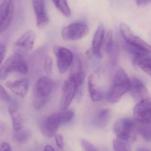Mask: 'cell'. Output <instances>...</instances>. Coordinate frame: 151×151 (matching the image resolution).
<instances>
[{
	"label": "cell",
	"instance_id": "obj_34",
	"mask_svg": "<svg viewBox=\"0 0 151 151\" xmlns=\"http://www.w3.org/2000/svg\"><path fill=\"white\" fill-rule=\"evenodd\" d=\"M135 1L138 6L142 5V4L145 3V0H135Z\"/></svg>",
	"mask_w": 151,
	"mask_h": 151
},
{
	"label": "cell",
	"instance_id": "obj_17",
	"mask_svg": "<svg viewBox=\"0 0 151 151\" xmlns=\"http://www.w3.org/2000/svg\"><path fill=\"white\" fill-rule=\"evenodd\" d=\"M8 112L12 121L14 131H18L23 128V119L21 114L15 107L9 106Z\"/></svg>",
	"mask_w": 151,
	"mask_h": 151
},
{
	"label": "cell",
	"instance_id": "obj_16",
	"mask_svg": "<svg viewBox=\"0 0 151 151\" xmlns=\"http://www.w3.org/2000/svg\"><path fill=\"white\" fill-rule=\"evenodd\" d=\"M6 85L11 91L17 96L24 98L27 94L29 81L27 79H21L12 81H8Z\"/></svg>",
	"mask_w": 151,
	"mask_h": 151
},
{
	"label": "cell",
	"instance_id": "obj_37",
	"mask_svg": "<svg viewBox=\"0 0 151 151\" xmlns=\"http://www.w3.org/2000/svg\"><path fill=\"white\" fill-rule=\"evenodd\" d=\"M151 0H145V2H151Z\"/></svg>",
	"mask_w": 151,
	"mask_h": 151
},
{
	"label": "cell",
	"instance_id": "obj_6",
	"mask_svg": "<svg viewBox=\"0 0 151 151\" xmlns=\"http://www.w3.org/2000/svg\"><path fill=\"white\" fill-rule=\"evenodd\" d=\"M120 31L125 40V43L135 47L146 53H151V46L136 35L127 24L125 23L121 24Z\"/></svg>",
	"mask_w": 151,
	"mask_h": 151
},
{
	"label": "cell",
	"instance_id": "obj_26",
	"mask_svg": "<svg viewBox=\"0 0 151 151\" xmlns=\"http://www.w3.org/2000/svg\"><path fill=\"white\" fill-rule=\"evenodd\" d=\"M44 68L45 71L48 75H50L52 73L53 68V61L52 58L48 56L46 58L44 63Z\"/></svg>",
	"mask_w": 151,
	"mask_h": 151
},
{
	"label": "cell",
	"instance_id": "obj_19",
	"mask_svg": "<svg viewBox=\"0 0 151 151\" xmlns=\"http://www.w3.org/2000/svg\"><path fill=\"white\" fill-rule=\"evenodd\" d=\"M136 130L144 139L148 142L151 141V123H139L135 121Z\"/></svg>",
	"mask_w": 151,
	"mask_h": 151
},
{
	"label": "cell",
	"instance_id": "obj_11",
	"mask_svg": "<svg viewBox=\"0 0 151 151\" xmlns=\"http://www.w3.org/2000/svg\"><path fill=\"white\" fill-rule=\"evenodd\" d=\"M55 54L57 58L58 68L62 74L65 73L72 64L73 55L70 50L63 47L55 48Z\"/></svg>",
	"mask_w": 151,
	"mask_h": 151
},
{
	"label": "cell",
	"instance_id": "obj_14",
	"mask_svg": "<svg viewBox=\"0 0 151 151\" xmlns=\"http://www.w3.org/2000/svg\"><path fill=\"white\" fill-rule=\"evenodd\" d=\"M32 3L36 16V25L38 28L42 29L49 21L45 8V0H32Z\"/></svg>",
	"mask_w": 151,
	"mask_h": 151
},
{
	"label": "cell",
	"instance_id": "obj_20",
	"mask_svg": "<svg viewBox=\"0 0 151 151\" xmlns=\"http://www.w3.org/2000/svg\"><path fill=\"white\" fill-rule=\"evenodd\" d=\"M14 138L17 142L24 144L29 141L32 136V133L27 129H22L18 131H14Z\"/></svg>",
	"mask_w": 151,
	"mask_h": 151
},
{
	"label": "cell",
	"instance_id": "obj_15",
	"mask_svg": "<svg viewBox=\"0 0 151 151\" xmlns=\"http://www.w3.org/2000/svg\"><path fill=\"white\" fill-rule=\"evenodd\" d=\"M104 27L103 25L100 24L98 27L94 34L91 47L93 54L99 58L102 57L101 48L104 42Z\"/></svg>",
	"mask_w": 151,
	"mask_h": 151
},
{
	"label": "cell",
	"instance_id": "obj_24",
	"mask_svg": "<svg viewBox=\"0 0 151 151\" xmlns=\"http://www.w3.org/2000/svg\"><path fill=\"white\" fill-rule=\"evenodd\" d=\"M127 142L119 139H114L113 142L114 151H130V147Z\"/></svg>",
	"mask_w": 151,
	"mask_h": 151
},
{
	"label": "cell",
	"instance_id": "obj_13",
	"mask_svg": "<svg viewBox=\"0 0 151 151\" xmlns=\"http://www.w3.org/2000/svg\"><path fill=\"white\" fill-rule=\"evenodd\" d=\"M129 91L130 95L136 101L138 102L150 99L148 90L142 81L135 77L130 79Z\"/></svg>",
	"mask_w": 151,
	"mask_h": 151
},
{
	"label": "cell",
	"instance_id": "obj_9",
	"mask_svg": "<svg viewBox=\"0 0 151 151\" xmlns=\"http://www.w3.org/2000/svg\"><path fill=\"white\" fill-rule=\"evenodd\" d=\"M14 0H4L0 5V34L6 31L13 19Z\"/></svg>",
	"mask_w": 151,
	"mask_h": 151
},
{
	"label": "cell",
	"instance_id": "obj_32",
	"mask_svg": "<svg viewBox=\"0 0 151 151\" xmlns=\"http://www.w3.org/2000/svg\"><path fill=\"white\" fill-rule=\"evenodd\" d=\"M0 151H12L11 145L7 142H0Z\"/></svg>",
	"mask_w": 151,
	"mask_h": 151
},
{
	"label": "cell",
	"instance_id": "obj_29",
	"mask_svg": "<svg viewBox=\"0 0 151 151\" xmlns=\"http://www.w3.org/2000/svg\"><path fill=\"white\" fill-rule=\"evenodd\" d=\"M0 99L6 103H12V99L9 96L5 89L1 85H0Z\"/></svg>",
	"mask_w": 151,
	"mask_h": 151
},
{
	"label": "cell",
	"instance_id": "obj_3",
	"mask_svg": "<svg viewBox=\"0 0 151 151\" xmlns=\"http://www.w3.org/2000/svg\"><path fill=\"white\" fill-rule=\"evenodd\" d=\"M28 72V66L24 57L14 54L7 59L0 69V79L5 80L12 72L25 75Z\"/></svg>",
	"mask_w": 151,
	"mask_h": 151
},
{
	"label": "cell",
	"instance_id": "obj_25",
	"mask_svg": "<svg viewBox=\"0 0 151 151\" xmlns=\"http://www.w3.org/2000/svg\"><path fill=\"white\" fill-rule=\"evenodd\" d=\"M60 114V122L61 124L67 123L70 121L74 116V113L72 111H63L59 112Z\"/></svg>",
	"mask_w": 151,
	"mask_h": 151
},
{
	"label": "cell",
	"instance_id": "obj_31",
	"mask_svg": "<svg viewBox=\"0 0 151 151\" xmlns=\"http://www.w3.org/2000/svg\"><path fill=\"white\" fill-rule=\"evenodd\" d=\"M6 52V46L2 43H0V65L2 63Z\"/></svg>",
	"mask_w": 151,
	"mask_h": 151
},
{
	"label": "cell",
	"instance_id": "obj_10",
	"mask_svg": "<svg viewBox=\"0 0 151 151\" xmlns=\"http://www.w3.org/2000/svg\"><path fill=\"white\" fill-rule=\"evenodd\" d=\"M135 121L139 123H151V100L150 99L138 102L133 109Z\"/></svg>",
	"mask_w": 151,
	"mask_h": 151
},
{
	"label": "cell",
	"instance_id": "obj_22",
	"mask_svg": "<svg viewBox=\"0 0 151 151\" xmlns=\"http://www.w3.org/2000/svg\"><path fill=\"white\" fill-rule=\"evenodd\" d=\"M105 50L106 53L111 54L115 50V44L113 39V34L112 31L108 32L104 40Z\"/></svg>",
	"mask_w": 151,
	"mask_h": 151
},
{
	"label": "cell",
	"instance_id": "obj_18",
	"mask_svg": "<svg viewBox=\"0 0 151 151\" xmlns=\"http://www.w3.org/2000/svg\"><path fill=\"white\" fill-rule=\"evenodd\" d=\"M88 89L91 99L93 102H98L102 100L103 99V95L102 93L99 91L95 87L94 76L92 74L89 76Z\"/></svg>",
	"mask_w": 151,
	"mask_h": 151
},
{
	"label": "cell",
	"instance_id": "obj_23",
	"mask_svg": "<svg viewBox=\"0 0 151 151\" xmlns=\"http://www.w3.org/2000/svg\"><path fill=\"white\" fill-rule=\"evenodd\" d=\"M136 61L137 63L140 68L151 76V58H142Z\"/></svg>",
	"mask_w": 151,
	"mask_h": 151
},
{
	"label": "cell",
	"instance_id": "obj_8",
	"mask_svg": "<svg viewBox=\"0 0 151 151\" xmlns=\"http://www.w3.org/2000/svg\"><path fill=\"white\" fill-rule=\"evenodd\" d=\"M63 95L60 102L62 111L67 109L77 93V88L75 80L70 76L65 81L62 86Z\"/></svg>",
	"mask_w": 151,
	"mask_h": 151
},
{
	"label": "cell",
	"instance_id": "obj_30",
	"mask_svg": "<svg viewBox=\"0 0 151 151\" xmlns=\"http://www.w3.org/2000/svg\"><path fill=\"white\" fill-rule=\"evenodd\" d=\"M55 139L58 148L60 149H63L64 146V140L63 135L57 133L55 135Z\"/></svg>",
	"mask_w": 151,
	"mask_h": 151
},
{
	"label": "cell",
	"instance_id": "obj_1",
	"mask_svg": "<svg viewBox=\"0 0 151 151\" xmlns=\"http://www.w3.org/2000/svg\"><path fill=\"white\" fill-rule=\"evenodd\" d=\"M130 79L124 69L119 68L116 71L112 84L107 92L106 98L109 103L115 104L119 102L122 96L129 91Z\"/></svg>",
	"mask_w": 151,
	"mask_h": 151
},
{
	"label": "cell",
	"instance_id": "obj_4",
	"mask_svg": "<svg viewBox=\"0 0 151 151\" xmlns=\"http://www.w3.org/2000/svg\"><path fill=\"white\" fill-rule=\"evenodd\" d=\"M113 130L118 139L126 142L133 140L135 138V121L128 118H122L114 124Z\"/></svg>",
	"mask_w": 151,
	"mask_h": 151
},
{
	"label": "cell",
	"instance_id": "obj_33",
	"mask_svg": "<svg viewBox=\"0 0 151 151\" xmlns=\"http://www.w3.org/2000/svg\"><path fill=\"white\" fill-rule=\"evenodd\" d=\"M43 151H55V150L51 145H47L44 148Z\"/></svg>",
	"mask_w": 151,
	"mask_h": 151
},
{
	"label": "cell",
	"instance_id": "obj_2",
	"mask_svg": "<svg viewBox=\"0 0 151 151\" xmlns=\"http://www.w3.org/2000/svg\"><path fill=\"white\" fill-rule=\"evenodd\" d=\"M54 87V82L50 77L42 76L38 79L33 91L32 105L35 109L40 110L45 106Z\"/></svg>",
	"mask_w": 151,
	"mask_h": 151
},
{
	"label": "cell",
	"instance_id": "obj_21",
	"mask_svg": "<svg viewBox=\"0 0 151 151\" xmlns=\"http://www.w3.org/2000/svg\"><path fill=\"white\" fill-rule=\"evenodd\" d=\"M57 9L65 17H69L71 15L70 9L67 0H53Z\"/></svg>",
	"mask_w": 151,
	"mask_h": 151
},
{
	"label": "cell",
	"instance_id": "obj_5",
	"mask_svg": "<svg viewBox=\"0 0 151 151\" xmlns=\"http://www.w3.org/2000/svg\"><path fill=\"white\" fill-rule=\"evenodd\" d=\"M36 40V34L32 30L23 34L13 44L12 49L15 54L24 56L32 50Z\"/></svg>",
	"mask_w": 151,
	"mask_h": 151
},
{
	"label": "cell",
	"instance_id": "obj_35",
	"mask_svg": "<svg viewBox=\"0 0 151 151\" xmlns=\"http://www.w3.org/2000/svg\"><path fill=\"white\" fill-rule=\"evenodd\" d=\"M86 55H87V56L88 58L91 57V55H92V54H93V52H92V50H91V48L89 50H87V52H86Z\"/></svg>",
	"mask_w": 151,
	"mask_h": 151
},
{
	"label": "cell",
	"instance_id": "obj_36",
	"mask_svg": "<svg viewBox=\"0 0 151 151\" xmlns=\"http://www.w3.org/2000/svg\"><path fill=\"white\" fill-rule=\"evenodd\" d=\"M136 151H150L149 150H147V149H145L144 148H138L137 149Z\"/></svg>",
	"mask_w": 151,
	"mask_h": 151
},
{
	"label": "cell",
	"instance_id": "obj_28",
	"mask_svg": "<svg viewBox=\"0 0 151 151\" xmlns=\"http://www.w3.org/2000/svg\"><path fill=\"white\" fill-rule=\"evenodd\" d=\"M110 116V110L108 109H103L99 113L98 118L99 121L104 122L108 120Z\"/></svg>",
	"mask_w": 151,
	"mask_h": 151
},
{
	"label": "cell",
	"instance_id": "obj_12",
	"mask_svg": "<svg viewBox=\"0 0 151 151\" xmlns=\"http://www.w3.org/2000/svg\"><path fill=\"white\" fill-rule=\"evenodd\" d=\"M59 113H55L47 117L41 123L42 133L47 137L55 136L61 125Z\"/></svg>",
	"mask_w": 151,
	"mask_h": 151
},
{
	"label": "cell",
	"instance_id": "obj_7",
	"mask_svg": "<svg viewBox=\"0 0 151 151\" xmlns=\"http://www.w3.org/2000/svg\"><path fill=\"white\" fill-rule=\"evenodd\" d=\"M88 26L82 22H75L64 27L62 36L65 41H75L85 37L88 33Z\"/></svg>",
	"mask_w": 151,
	"mask_h": 151
},
{
	"label": "cell",
	"instance_id": "obj_27",
	"mask_svg": "<svg viewBox=\"0 0 151 151\" xmlns=\"http://www.w3.org/2000/svg\"><path fill=\"white\" fill-rule=\"evenodd\" d=\"M81 145L84 151H98L91 143L84 139H82L81 141Z\"/></svg>",
	"mask_w": 151,
	"mask_h": 151
}]
</instances>
